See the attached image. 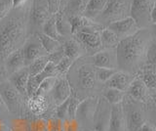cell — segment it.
I'll return each mask as SVG.
<instances>
[{
	"label": "cell",
	"instance_id": "cell-19",
	"mask_svg": "<svg viewBox=\"0 0 156 131\" xmlns=\"http://www.w3.org/2000/svg\"><path fill=\"white\" fill-rule=\"evenodd\" d=\"M24 67H26V63H24L23 48L14 51L5 59V69L10 75Z\"/></svg>",
	"mask_w": 156,
	"mask_h": 131
},
{
	"label": "cell",
	"instance_id": "cell-30",
	"mask_svg": "<svg viewBox=\"0 0 156 131\" xmlns=\"http://www.w3.org/2000/svg\"><path fill=\"white\" fill-rule=\"evenodd\" d=\"M48 62H49L48 56H44V57H41V58H38V59H36L35 61H33L30 65L27 66L29 75H30V76L36 75L40 74V72H42L44 71V69L46 67Z\"/></svg>",
	"mask_w": 156,
	"mask_h": 131
},
{
	"label": "cell",
	"instance_id": "cell-40",
	"mask_svg": "<svg viewBox=\"0 0 156 131\" xmlns=\"http://www.w3.org/2000/svg\"><path fill=\"white\" fill-rule=\"evenodd\" d=\"M63 57H66V56H65V53H63L62 46H61L60 49H58L57 51L51 53V54H49L48 59H49V62H51V63H53V64L57 65Z\"/></svg>",
	"mask_w": 156,
	"mask_h": 131
},
{
	"label": "cell",
	"instance_id": "cell-4",
	"mask_svg": "<svg viewBox=\"0 0 156 131\" xmlns=\"http://www.w3.org/2000/svg\"><path fill=\"white\" fill-rule=\"evenodd\" d=\"M102 30L100 25L93 24L92 26L85 27L76 35V40L80 43L82 47L84 46L85 49L89 51H94L95 53L101 51V31Z\"/></svg>",
	"mask_w": 156,
	"mask_h": 131
},
{
	"label": "cell",
	"instance_id": "cell-1",
	"mask_svg": "<svg viewBox=\"0 0 156 131\" xmlns=\"http://www.w3.org/2000/svg\"><path fill=\"white\" fill-rule=\"evenodd\" d=\"M148 37L149 33L145 30H139L135 35L121 39L115 50L117 67L129 74L138 70L146 58Z\"/></svg>",
	"mask_w": 156,
	"mask_h": 131
},
{
	"label": "cell",
	"instance_id": "cell-33",
	"mask_svg": "<svg viewBox=\"0 0 156 131\" xmlns=\"http://www.w3.org/2000/svg\"><path fill=\"white\" fill-rule=\"evenodd\" d=\"M56 80H57V77H53V76L45 78L40 83V85H39L35 95L47 96V94H49L52 91L54 85H55V83H56Z\"/></svg>",
	"mask_w": 156,
	"mask_h": 131
},
{
	"label": "cell",
	"instance_id": "cell-37",
	"mask_svg": "<svg viewBox=\"0 0 156 131\" xmlns=\"http://www.w3.org/2000/svg\"><path fill=\"white\" fill-rule=\"evenodd\" d=\"M68 104H69V98L66 100L61 105L57 106L56 111H55V115L56 118L61 119L62 121H65L67 119V110H68Z\"/></svg>",
	"mask_w": 156,
	"mask_h": 131
},
{
	"label": "cell",
	"instance_id": "cell-11",
	"mask_svg": "<svg viewBox=\"0 0 156 131\" xmlns=\"http://www.w3.org/2000/svg\"><path fill=\"white\" fill-rule=\"evenodd\" d=\"M54 104L58 106L67 100L71 95V88L66 76H58L56 83L50 92Z\"/></svg>",
	"mask_w": 156,
	"mask_h": 131
},
{
	"label": "cell",
	"instance_id": "cell-36",
	"mask_svg": "<svg viewBox=\"0 0 156 131\" xmlns=\"http://www.w3.org/2000/svg\"><path fill=\"white\" fill-rule=\"evenodd\" d=\"M116 71H117L114 69H101V67H97V70L95 71L96 79L105 83V82L108 80Z\"/></svg>",
	"mask_w": 156,
	"mask_h": 131
},
{
	"label": "cell",
	"instance_id": "cell-29",
	"mask_svg": "<svg viewBox=\"0 0 156 131\" xmlns=\"http://www.w3.org/2000/svg\"><path fill=\"white\" fill-rule=\"evenodd\" d=\"M104 97L110 105L121 104L124 99V92L107 87V88L104 91Z\"/></svg>",
	"mask_w": 156,
	"mask_h": 131
},
{
	"label": "cell",
	"instance_id": "cell-14",
	"mask_svg": "<svg viewBox=\"0 0 156 131\" xmlns=\"http://www.w3.org/2000/svg\"><path fill=\"white\" fill-rule=\"evenodd\" d=\"M152 8V0H132L131 4V17L136 24L145 22L148 18L150 10Z\"/></svg>",
	"mask_w": 156,
	"mask_h": 131
},
{
	"label": "cell",
	"instance_id": "cell-13",
	"mask_svg": "<svg viewBox=\"0 0 156 131\" xmlns=\"http://www.w3.org/2000/svg\"><path fill=\"white\" fill-rule=\"evenodd\" d=\"M108 131H128L124 107L122 103L112 105L111 107Z\"/></svg>",
	"mask_w": 156,
	"mask_h": 131
},
{
	"label": "cell",
	"instance_id": "cell-47",
	"mask_svg": "<svg viewBox=\"0 0 156 131\" xmlns=\"http://www.w3.org/2000/svg\"><path fill=\"white\" fill-rule=\"evenodd\" d=\"M61 1V3H60V12H61V10L63 8V7H66V4H67V2H68V0H60Z\"/></svg>",
	"mask_w": 156,
	"mask_h": 131
},
{
	"label": "cell",
	"instance_id": "cell-10",
	"mask_svg": "<svg viewBox=\"0 0 156 131\" xmlns=\"http://www.w3.org/2000/svg\"><path fill=\"white\" fill-rule=\"evenodd\" d=\"M110 111L111 108L109 107L108 102L105 99L99 100L94 115V120H93L95 131H108Z\"/></svg>",
	"mask_w": 156,
	"mask_h": 131
},
{
	"label": "cell",
	"instance_id": "cell-41",
	"mask_svg": "<svg viewBox=\"0 0 156 131\" xmlns=\"http://www.w3.org/2000/svg\"><path fill=\"white\" fill-rule=\"evenodd\" d=\"M12 8V0H0V21L3 20Z\"/></svg>",
	"mask_w": 156,
	"mask_h": 131
},
{
	"label": "cell",
	"instance_id": "cell-23",
	"mask_svg": "<svg viewBox=\"0 0 156 131\" xmlns=\"http://www.w3.org/2000/svg\"><path fill=\"white\" fill-rule=\"evenodd\" d=\"M119 42V37L109 28L105 27L101 31V43L102 49H114Z\"/></svg>",
	"mask_w": 156,
	"mask_h": 131
},
{
	"label": "cell",
	"instance_id": "cell-43",
	"mask_svg": "<svg viewBox=\"0 0 156 131\" xmlns=\"http://www.w3.org/2000/svg\"><path fill=\"white\" fill-rule=\"evenodd\" d=\"M138 131H156V127L149 121H144V123L140 126Z\"/></svg>",
	"mask_w": 156,
	"mask_h": 131
},
{
	"label": "cell",
	"instance_id": "cell-22",
	"mask_svg": "<svg viewBox=\"0 0 156 131\" xmlns=\"http://www.w3.org/2000/svg\"><path fill=\"white\" fill-rule=\"evenodd\" d=\"M65 56L71 59L73 62L77 60L82 55L83 47L79 42L75 39L66 40L63 44H62Z\"/></svg>",
	"mask_w": 156,
	"mask_h": 131
},
{
	"label": "cell",
	"instance_id": "cell-35",
	"mask_svg": "<svg viewBox=\"0 0 156 131\" xmlns=\"http://www.w3.org/2000/svg\"><path fill=\"white\" fill-rule=\"evenodd\" d=\"M79 99L75 95H70L69 97V104H68V110H67V119L66 120H72L75 119L76 111L78 108V105L80 104Z\"/></svg>",
	"mask_w": 156,
	"mask_h": 131
},
{
	"label": "cell",
	"instance_id": "cell-20",
	"mask_svg": "<svg viewBox=\"0 0 156 131\" xmlns=\"http://www.w3.org/2000/svg\"><path fill=\"white\" fill-rule=\"evenodd\" d=\"M77 75L78 83L82 89H91L94 87L96 82V74L95 70H93L90 66H81L77 71Z\"/></svg>",
	"mask_w": 156,
	"mask_h": 131
},
{
	"label": "cell",
	"instance_id": "cell-28",
	"mask_svg": "<svg viewBox=\"0 0 156 131\" xmlns=\"http://www.w3.org/2000/svg\"><path fill=\"white\" fill-rule=\"evenodd\" d=\"M55 19H56V26L58 33L62 37L66 36L67 35H70L71 31H70L69 23H68L67 19L65 18L62 12H58L57 14H55Z\"/></svg>",
	"mask_w": 156,
	"mask_h": 131
},
{
	"label": "cell",
	"instance_id": "cell-16",
	"mask_svg": "<svg viewBox=\"0 0 156 131\" xmlns=\"http://www.w3.org/2000/svg\"><path fill=\"white\" fill-rule=\"evenodd\" d=\"M134 78H135V76L132 74H129V72H126L123 71H117L115 74L105 82V84H106V87L114 88V89L124 92V91H127V89H128V87L130 86L131 82L133 81Z\"/></svg>",
	"mask_w": 156,
	"mask_h": 131
},
{
	"label": "cell",
	"instance_id": "cell-25",
	"mask_svg": "<svg viewBox=\"0 0 156 131\" xmlns=\"http://www.w3.org/2000/svg\"><path fill=\"white\" fill-rule=\"evenodd\" d=\"M68 23L70 26V31L71 35H76L78 31H80L82 28L85 27L92 26L93 24H95L93 21L88 20L82 15H75V16H70L68 18Z\"/></svg>",
	"mask_w": 156,
	"mask_h": 131
},
{
	"label": "cell",
	"instance_id": "cell-27",
	"mask_svg": "<svg viewBox=\"0 0 156 131\" xmlns=\"http://www.w3.org/2000/svg\"><path fill=\"white\" fill-rule=\"evenodd\" d=\"M37 36L41 42V45L43 46L44 49H45V51L47 52L48 55L51 54V53H53V52L57 51L58 49H60L61 46H62V43L60 41L53 39V38L45 35L42 32H38Z\"/></svg>",
	"mask_w": 156,
	"mask_h": 131
},
{
	"label": "cell",
	"instance_id": "cell-46",
	"mask_svg": "<svg viewBox=\"0 0 156 131\" xmlns=\"http://www.w3.org/2000/svg\"><path fill=\"white\" fill-rule=\"evenodd\" d=\"M4 111H9L8 109L6 108V106H5L4 104V102L1 98V96H0V114H2L4 113Z\"/></svg>",
	"mask_w": 156,
	"mask_h": 131
},
{
	"label": "cell",
	"instance_id": "cell-17",
	"mask_svg": "<svg viewBox=\"0 0 156 131\" xmlns=\"http://www.w3.org/2000/svg\"><path fill=\"white\" fill-rule=\"evenodd\" d=\"M149 90L140 77H135L127 89V93L132 99L139 102H147L149 99Z\"/></svg>",
	"mask_w": 156,
	"mask_h": 131
},
{
	"label": "cell",
	"instance_id": "cell-34",
	"mask_svg": "<svg viewBox=\"0 0 156 131\" xmlns=\"http://www.w3.org/2000/svg\"><path fill=\"white\" fill-rule=\"evenodd\" d=\"M73 64V61L67 57H63L62 59L56 65V69L58 76H66L67 71H69L70 67Z\"/></svg>",
	"mask_w": 156,
	"mask_h": 131
},
{
	"label": "cell",
	"instance_id": "cell-32",
	"mask_svg": "<svg viewBox=\"0 0 156 131\" xmlns=\"http://www.w3.org/2000/svg\"><path fill=\"white\" fill-rule=\"evenodd\" d=\"M87 2V0H68L66 4V9L68 12H70V16L81 15L83 11H84Z\"/></svg>",
	"mask_w": 156,
	"mask_h": 131
},
{
	"label": "cell",
	"instance_id": "cell-26",
	"mask_svg": "<svg viewBox=\"0 0 156 131\" xmlns=\"http://www.w3.org/2000/svg\"><path fill=\"white\" fill-rule=\"evenodd\" d=\"M42 33H44L45 35L51 37L55 40L60 41V42L63 39V37L58 33V31L57 30L55 15H52L45 22V24H44L42 27Z\"/></svg>",
	"mask_w": 156,
	"mask_h": 131
},
{
	"label": "cell",
	"instance_id": "cell-15",
	"mask_svg": "<svg viewBox=\"0 0 156 131\" xmlns=\"http://www.w3.org/2000/svg\"><path fill=\"white\" fill-rule=\"evenodd\" d=\"M124 113L127 121V128L128 131H138L140 127L144 123V114L141 109L138 107H129L128 109H124Z\"/></svg>",
	"mask_w": 156,
	"mask_h": 131
},
{
	"label": "cell",
	"instance_id": "cell-7",
	"mask_svg": "<svg viewBox=\"0 0 156 131\" xmlns=\"http://www.w3.org/2000/svg\"><path fill=\"white\" fill-rule=\"evenodd\" d=\"M52 15L49 12L47 0H33L30 12V26L33 30L41 27Z\"/></svg>",
	"mask_w": 156,
	"mask_h": 131
},
{
	"label": "cell",
	"instance_id": "cell-9",
	"mask_svg": "<svg viewBox=\"0 0 156 131\" xmlns=\"http://www.w3.org/2000/svg\"><path fill=\"white\" fill-rule=\"evenodd\" d=\"M107 28H109L110 31H113L121 40L128 36L135 35L139 31V26L134 19L129 16L127 18L122 19V20L108 24Z\"/></svg>",
	"mask_w": 156,
	"mask_h": 131
},
{
	"label": "cell",
	"instance_id": "cell-31",
	"mask_svg": "<svg viewBox=\"0 0 156 131\" xmlns=\"http://www.w3.org/2000/svg\"><path fill=\"white\" fill-rule=\"evenodd\" d=\"M140 79L144 81L148 90L156 92V71L152 69L144 70L140 75Z\"/></svg>",
	"mask_w": 156,
	"mask_h": 131
},
{
	"label": "cell",
	"instance_id": "cell-48",
	"mask_svg": "<svg viewBox=\"0 0 156 131\" xmlns=\"http://www.w3.org/2000/svg\"><path fill=\"white\" fill-rule=\"evenodd\" d=\"M154 27H155V31H156V25H154Z\"/></svg>",
	"mask_w": 156,
	"mask_h": 131
},
{
	"label": "cell",
	"instance_id": "cell-18",
	"mask_svg": "<svg viewBox=\"0 0 156 131\" xmlns=\"http://www.w3.org/2000/svg\"><path fill=\"white\" fill-rule=\"evenodd\" d=\"M29 72L27 67H24L23 69L19 70L18 71L14 72L9 77V81L14 85L20 93H21L24 98L27 97V82L29 78Z\"/></svg>",
	"mask_w": 156,
	"mask_h": 131
},
{
	"label": "cell",
	"instance_id": "cell-12",
	"mask_svg": "<svg viewBox=\"0 0 156 131\" xmlns=\"http://www.w3.org/2000/svg\"><path fill=\"white\" fill-rule=\"evenodd\" d=\"M92 60L96 67L114 70L117 67L116 52L113 49H104L97 52L92 56Z\"/></svg>",
	"mask_w": 156,
	"mask_h": 131
},
{
	"label": "cell",
	"instance_id": "cell-6",
	"mask_svg": "<svg viewBox=\"0 0 156 131\" xmlns=\"http://www.w3.org/2000/svg\"><path fill=\"white\" fill-rule=\"evenodd\" d=\"M98 103H99V99L96 97H90L80 102L76 111V122L81 126L91 125L94 120Z\"/></svg>",
	"mask_w": 156,
	"mask_h": 131
},
{
	"label": "cell",
	"instance_id": "cell-44",
	"mask_svg": "<svg viewBox=\"0 0 156 131\" xmlns=\"http://www.w3.org/2000/svg\"><path fill=\"white\" fill-rule=\"evenodd\" d=\"M28 0H12V8L14 9H19L22 8L27 3Z\"/></svg>",
	"mask_w": 156,
	"mask_h": 131
},
{
	"label": "cell",
	"instance_id": "cell-24",
	"mask_svg": "<svg viewBox=\"0 0 156 131\" xmlns=\"http://www.w3.org/2000/svg\"><path fill=\"white\" fill-rule=\"evenodd\" d=\"M27 106L33 114L41 115L48 109V101L46 96L35 95L31 98H28Z\"/></svg>",
	"mask_w": 156,
	"mask_h": 131
},
{
	"label": "cell",
	"instance_id": "cell-45",
	"mask_svg": "<svg viewBox=\"0 0 156 131\" xmlns=\"http://www.w3.org/2000/svg\"><path fill=\"white\" fill-rule=\"evenodd\" d=\"M149 18H150L151 22L153 23V25H156V2L152 5V8H151Z\"/></svg>",
	"mask_w": 156,
	"mask_h": 131
},
{
	"label": "cell",
	"instance_id": "cell-21",
	"mask_svg": "<svg viewBox=\"0 0 156 131\" xmlns=\"http://www.w3.org/2000/svg\"><path fill=\"white\" fill-rule=\"evenodd\" d=\"M107 0H88L82 16L88 20L94 21L102 13Z\"/></svg>",
	"mask_w": 156,
	"mask_h": 131
},
{
	"label": "cell",
	"instance_id": "cell-38",
	"mask_svg": "<svg viewBox=\"0 0 156 131\" xmlns=\"http://www.w3.org/2000/svg\"><path fill=\"white\" fill-rule=\"evenodd\" d=\"M47 131H66L65 122L57 118H52L47 124Z\"/></svg>",
	"mask_w": 156,
	"mask_h": 131
},
{
	"label": "cell",
	"instance_id": "cell-2",
	"mask_svg": "<svg viewBox=\"0 0 156 131\" xmlns=\"http://www.w3.org/2000/svg\"><path fill=\"white\" fill-rule=\"evenodd\" d=\"M24 24L16 17H10L0 25V58L2 61L26 42Z\"/></svg>",
	"mask_w": 156,
	"mask_h": 131
},
{
	"label": "cell",
	"instance_id": "cell-39",
	"mask_svg": "<svg viewBox=\"0 0 156 131\" xmlns=\"http://www.w3.org/2000/svg\"><path fill=\"white\" fill-rule=\"evenodd\" d=\"M146 63L156 66V43H151L146 52Z\"/></svg>",
	"mask_w": 156,
	"mask_h": 131
},
{
	"label": "cell",
	"instance_id": "cell-3",
	"mask_svg": "<svg viewBox=\"0 0 156 131\" xmlns=\"http://www.w3.org/2000/svg\"><path fill=\"white\" fill-rule=\"evenodd\" d=\"M0 96L10 113L22 115L24 109V97L9 80H0Z\"/></svg>",
	"mask_w": 156,
	"mask_h": 131
},
{
	"label": "cell",
	"instance_id": "cell-8",
	"mask_svg": "<svg viewBox=\"0 0 156 131\" xmlns=\"http://www.w3.org/2000/svg\"><path fill=\"white\" fill-rule=\"evenodd\" d=\"M22 48L23 51L26 67L30 65L33 61H35L38 58L48 56L47 52L41 45V42L39 40L38 36L36 35L29 37L28 39L24 42V44Z\"/></svg>",
	"mask_w": 156,
	"mask_h": 131
},
{
	"label": "cell",
	"instance_id": "cell-5",
	"mask_svg": "<svg viewBox=\"0 0 156 131\" xmlns=\"http://www.w3.org/2000/svg\"><path fill=\"white\" fill-rule=\"evenodd\" d=\"M129 11L131 8L126 0H107L104 11L99 17L110 24L127 18L126 14Z\"/></svg>",
	"mask_w": 156,
	"mask_h": 131
},
{
	"label": "cell",
	"instance_id": "cell-42",
	"mask_svg": "<svg viewBox=\"0 0 156 131\" xmlns=\"http://www.w3.org/2000/svg\"><path fill=\"white\" fill-rule=\"evenodd\" d=\"M49 12L51 15H55L58 12H60V0H47Z\"/></svg>",
	"mask_w": 156,
	"mask_h": 131
}]
</instances>
